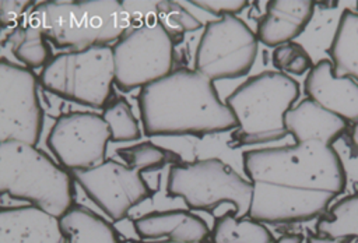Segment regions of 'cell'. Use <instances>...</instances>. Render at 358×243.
<instances>
[{"label":"cell","instance_id":"obj_3","mask_svg":"<svg viewBox=\"0 0 358 243\" xmlns=\"http://www.w3.org/2000/svg\"><path fill=\"white\" fill-rule=\"evenodd\" d=\"M0 193L62 218L76 197L74 177L35 145L0 142Z\"/></svg>","mask_w":358,"mask_h":243},{"label":"cell","instance_id":"obj_7","mask_svg":"<svg viewBox=\"0 0 358 243\" xmlns=\"http://www.w3.org/2000/svg\"><path fill=\"white\" fill-rule=\"evenodd\" d=\"M166 193L179 197L189 209L213 211L231 204L236 216H246L253 198V184L218 158L173 163L168 173Z\"/></svg>","mask_w":358,"mask_h":243},{"label":"cell","instance_id":"obj_14","mask_svg":"<svg viewBox=\"0 0 358 243\" xmlns=\"http://www.w3.org/2000/svg\"><path fill=\"white\" fill-rule=\"evenodd\" d=\"M0 243H70L60 218L32 205L0 209Z\"/></svg>","mask_w":358,"mask_h":243},{"label":"cell","instance_id":"obj_31","mask_svg":"<svg viewBox=\"0 0 358 243\" xmlns=\"http://www.w3.org/2000/svg\"><path fill=\"white\" fill-rule=\"evenodd\" d=\"M303 236L301 233H285L275 239L273 243H302Z\"/></svg>","mask_w":358,"mask_h":243},{"label":"cell","instance_id":"obj_20","mask_svg":"<svg viewBox=\"0 0 358 243\" xmlns=\"http://www.w3.org/2000/svg\"><path fill=\"white\" fill-rule=\"evenodd\" d=\"M213 243H273L274 237L266 223L249 215L236 216L228 211L218 216L211 230Z\"/></svg>","mask_w":358,"mask_h":243},{"label":"cell","instance_id":"obj_32","mask_svg":"<svg viewBox=\"0 0 358 243\" xmlns=\"http://www.w3.org/2000/svg\"><path fill=\"white\" fill-rule=\"evenodd\" d=\"M138 243H178V242H169V240H154V242H138Z\"/></svg>","mask_w":358,"mask_h":243},{"label":"cell","instance_id":"obj_22","mask_svg":"<svg viewBox=\"0 0 358 243\" xmlns=\"http://www.w3.org/2000/svg\"><path fill=\"white\" fill-rule=\"evenodd\" d=\"M316 232L334 237L358 239V193L345 196L331 205L316 223Z\"/></svg>","mask_w":358,"mask_h":243},{"label":"cell","instance_id":"obj_27","mask_svg":"<svg viewBox=\"0 0 358 243\" xmlns=\"http://www.w3.org/2000/svg\"><path fill=\"white\" fill-rule=\"evenodd\" d=\"M190 4L221 18L228 15H236L249 6V3L243 0H193L190 1Z\"/></svg>","mask_w":358,"mask_h":243},{"label":"cell","instance_id":"obj_23","mask_svg":"<svg viewBox=\"0 0 358 243\" xmlns=\"http://www.w3.org/2000/svg\"><path fill=\"white\" fill-rule=\"evenodd\" d=\"M155 15L175 45L182 42L185 34L201 28V22L187 8L172 0L158 1L155 4Z\"/></svg>","mask_w":358,"mask_h":243},{"label":"cell","instance_id":"obj_10","mask_svg":"<svg viewBox=\"0 0 358 243\" xmlns=\"http://www.w3.org/2000/svg\"><path fill=\"white\" fill-rule=\"evenodd\" d=\"M36 74L25 66L0 61V142L14 140L36 145L43 126Z\"/></svg>","mask_w":358,"mask_h":243},{"label":"cell","instance_id":"obj_8","mask_svg":"<svg viewBox=\"0 0 358 243\" xmlns=\"http://www.w3.org/2000/svg\"><path fill=\"white\" fill-rule=\"evenodd\" d=\"M175 43L158 21L130 28L115 45V85L129 92L172 73Z\"/></svg>","mask_w":358,"mask_h":243},{"label":"cell","instance_id":"obj_24","mask_svg":"<svg viewBox=\"0 0 358 243\" xmlns=\"http://www.w3.org/2000/svg\"><path fill=\"white\" fill-rule=\"evenodd\" d=\"M102 117L109 127L112 141H134L140 138L138 122L126 98H117L106 105Z\"/></svg>","mask_w":358,"mask_h":243},{"label":"cell","instance_id":"obj_13","mask_svg":"<svg viewBox=\"0 0 358 243\" xmlns=\"http://www.w3.org/2000/svg\"><path fill=\"white\" fill-rule=\"evenodd\" d=\"M305 94L319 106L341 117L347 123H358V82L337 75L331 60L313 64L303 82Z\"/></svg>","mask_w":358,"mask_h":243},{"label":"cell","instance_id":"obj_21","mask_svg":"<svg viewBox=\"0 0 358 243\" xmlns=\"http://www.w3.org/2000/svg\"><path fill=\"white\" fill-rule=\"evenodd\" d=\"M6 42L10 43L14 56L31 70L45 67L53 57L48 39L41 29L31 24L14 27Z\"/></svg>","mask_w":358,"mask_h":243},{"label":"cell","instance_id":"obj_19","mask_svg":"<svg viewBox=\"0 0 358 243\" xmlns=\"http://www.w3.org/2000/svg\"><path fill=\"white\" fill-rule=\"evenodd\" d=\"M329 54L337 75H345L358 82V11H343Z\"/></svg>","mask_w":358,"mask_h":243},{"label":"cell","instance_id":"obj_30","mask_svg":"<svg viewBox=\"0 0 358 243\" xmlns=\"http://www.w3.org/2000/svg\"><path fill=\"white\" fill-rule=\"evenodd\" d=\"M348 145L351 151V156L358 158V123L352 124L348 131Z\"/></svg>","mask_w":358,"mask_h":243},{"label":"cell","instance_id":"obj_18","mask_svg":"<svg viewBox=\"0 0 358 243\" xmlns=\"http://www.w3.org/2000/svg\"><path fill=\"white\" fill-rule=\"evenodd\" d=\"M60 225L70 243H122L115 226L84 205H73Z\"/></svg>","mask_w":358,"mask_h":243},{"label":"cell","instance_id":"obj_29","mask_svg":"<svg viewBox=\"0 0 358 243\" xmlns=\"http://www.w3.org/2000/svg\"><path fill=\"white\" fill-rule=\"evenodd\" d=\"M350 237H334V236H327L322 233H309L306 237V243H350Z\"/></svg>","mask_w":358,"mask_h":243},{"label":"cell","instance_id":"obj_16","mask_svg":"<svg viewBox=\"0 0 358 243\" xmlns=\"http://www.w3.org/2000/svg\"><path fill=\"white\" fill-rule=\"evenodd\" d=\"M315 13V3L308 0H273L257 24V39L268 47L292 42L299 36Z\"/></svg>","mask_w":358,"mask_h":243},{"label":"cell","instance_id":"obj_25","mask_svg":"<svg viewBox=\"0 0 358 243\" xmlns=\"http://www.w3.org/2000/svg\"><path fill=\"white\" fill-rule=\"evenodd\" d=\"M117 154L123 159L124 165L140 173L161 169L171 162V158H175L173 152L152 142H140L120 148Z\"/></svg>","mask_w":358,"mask_h":243},{"label":"cell","instance_id":"obj_2","mask_svg":"<svg viewBox=\"0 0 358 243\" xmlns=\"http://www.w3.org/2000/svg\"><path fill=\"white\" fill-rule=\"evenodd\" d=\"M145 135H193L229 131L238 120L221 102L214 82L190 68H178L140 89L137 96Z\"/></svg>","mask_w":358,"mask_h":243},{"label":"cell","instance_id":"obj_17","mask_svg":"<svg viewBox=\"0 0 358 243\" xmlns=\"http://www.w3.org/2000/svg\"><path fill=\"white\" fill-rule=\"evenodd\" d=\"M285 126L295 142L322 141L333 145L347 130L348 123L306 98L285 115Z\"/></svg>","mask_w":358,"mask_h":243},{"label":"cell","instance_id":"obj_4","mask_svg":"<svg viewBox=\"0 0 358 243\" xmlns=\"http://www.w3.org/2000/svg\"><path fill=\"white\" fill-rule=\"evenodd\" d=\"M28 24L57 47L83 50L117 42L130 29L131 14L117 0H50L32 8Z\"/></svg>","mask_w":358,"mask_h":243},{"label":"cell","instance_id":"obj_11","mask_svg":"<svg viewBox=\"0 0 358 243\" xmlns=\"http://www.w3.org/2000/svg\"><path fill=\"white\" fill-rule=\"evenodd\" d=\"M110 131L102 115L67 112L60 115L48 135V147L70 172L88 170L105 159Z\"/></svg>","mask_w":358,"mask_h":243},{"label":"cell","instance_id":"obj_33","mask_svg":"<svg viewBox=\"0 0 358 243\" xmlns=\"http://www.w3.org/2000/svg\"><path fill=\"white\" fill-rule=\"evenodd\" d=\"M357 11H358V3H357Z\"/></svg>","mask_w":358,"mask_h":243},{"label":"cell","instance_id":"obj_15","mask_svg":"<svg viewBox=\"0 0 358 243\" xmlns=\"http://www.w3.org/2000/svg\"><path fill=\"white\" fill-rule=\"evenodd\" d=\"M140 239H165L178 243H206L211 237L207 222L186 209H168L148 212L133 222Z\"/></svg>","mask_w":358,"mask_h":243},{"label":"cell","instance_id":"obj_5","mask_svg":"<svg viewBox=\"0 0 358 243\" xmlns=\"http://www.w3.org/2000/svg\"><path fill=\"white\" fill-rule=\"evenodd\" d=\"M299 96V84L281 71L249 77L227 98L238 120L231 147L264 144L288 135L285 115Z\"/></svg>","mask_w":358,"mask_h":243},{"label":"cell","instance_id":"obj_12","mask_svg":"<svg viewBox=\"0 0 358 243\" xmlns=\"http://www.w3.org/2000/svg\"><path fill=\"white\" fill-rule=\"evenodd\" d=\"M71 175L85 196L113 222L124 219L133 207L154 194L140 172L112 159Z\"/></svg>","mask_w":358,"mask_h":243},{"label":"cell","instance_id":"obj_9","mask_svg":"<svg viewBox=\"0 0 358 243\" xmlns=\"http://www.w3.org/2000/svg\"><path fill=\"white\" fill-rule=\"evenodd\" d=\"M259 50L257 35L236 15L208 21L194 56V70L210 78L234 80L246 75Z\"/></svg>","mask_w":358,"mask_h":243},{"label":"cell","instance_id":"obj_26","mask_svg":"<svg viewBox=\"0 0 358 243\" xmlns=\"http://www.w3.org/2000/svg\"><path fill=\"white\" fill-rule=\"evenodd\" d=\"M273 64L288 75H302L313 67L308 52L296 42L280 45L273 52Z\"/></svg>","mask_w":358,"mask_h":243},{"label":"cell","instance_id":"obj_6","mask_svg":"<svg viewBox=\"0 0 358 243\" xmlns=\"http://www.w3.org/2000/svg\"><path fill=\"white\" fill-rule=\"evenodd\" d=\"M39 84L63 99L105 108L115 85L113 49L102 45L59 53L42 68Z\"/></svg>","mask_w":358,"mask_h":243},{"label":"cell","instance_id":"obj_28","mask_svg":"<svg viewBox=\"0 0 358 243\" xmlns=\"http://www.w3.org/2000/svg\"><path fill=\"white\" fill-rule=\"evenodd\" d=\"M35 7L34 1L29 0H1L0 1V22L3 28L14 27L20 18L24 15V13Z\"/></svg>","mask_w":358,"mask_h":243},{"label":"cell","instance_id":"obj_1","mask_svg":"<svg viewBox=\"0 0 358 243\" xmlns=\"http://www.w3.org/2000/svg\"><path fill=\"white\" fill-rule=\"evenodd\" d=\"M243 170L253 184L248 215L268 225L320 218L347 183L341 158L322 141L248 151Z\"/></svg>","mask_w":358,"mask_h":243}]
</instances>
